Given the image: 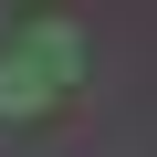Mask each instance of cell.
Segmentation results:
<instances>
[{
  "instance_id": "cell-1",
  "label": "cell",
  "mask_w": 157,
  "mask_h": 157,
  "mask_svg": "<svg viewBox=\"0 0 157 157\" xmlns=\"http://www.w3.org/2000/svg\"><path fill=\"white\" fill-rule=\"evenodd\" d=\"M73 73H84V32L32 11L11 21V42H0V115H42L52 94H73Z\"/></svg>"
}]
</instances>
